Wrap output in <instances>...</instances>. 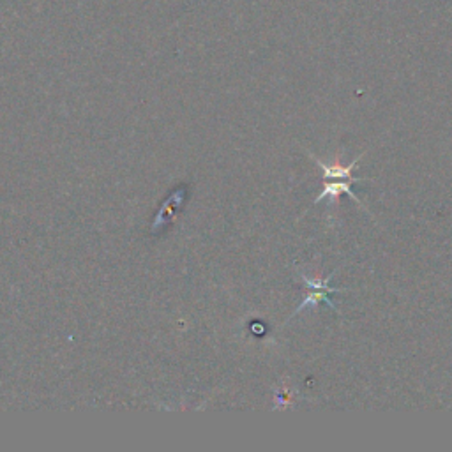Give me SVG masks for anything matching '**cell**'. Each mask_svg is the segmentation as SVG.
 <instances>
[{
  "mask_svg": "<svg viewBox=\"0 0 452 452\" xmlns=\"http://www.w3.org/2000/svg\"><path fill=\"white\" fill-rule=\"evenodd\" d=\"M315 161L318 163V166L324 172V179H343V181H350V182H361V181H368V177H354V168L359 161H361L362 156H359L355 161H352L348 166H341L339 163L336 165H325L324 161L317 159L315 156H311Z\"/></svg>",
  "mask_w": 452,
  "mask_h": 452,
  "instance_id": "1",
  "label": "cell"
},
{
  "mask_svg": "<svg viewBox=\"0 0 452 452\" xmlns=\"http://www.w3.org/2000/svg\"><path fill=\"white\" fill-rule=\"evenodd\" d=\"M341 193H347V195L350 196L352 200H355V202H357L359 205H362L361 198H359V196L355 195L354 188H352L350 182H347V181L332 182V184H327V186H325L324 191H322L320 195H318L317 200H315V204H318V202L325 200V198H331V200H336V198H338V196L341 195ZM362 207H364V205H362Z\"/></svg>",
  "mask_w": 452,
  "mask_h": 452,
  "instance_id": "2",
  "label": "cell"
},
{
  "mask_svg": "<svg viewBox=\"0 0 452 452\" xmlns=\"http://www.w3.org/2000/svg\"><path fill=\"white\" fill-rule=\"evenodd\" d=\"M311 290H313V292H311V294H309L308 297H306V301L302 302L301 306H299L297 311H295V315L301 313V311L306 308V306L317 304V302H325V304H327L329 308H332V311H338V309H336V306L331 302V299H329V294H339V292H347L345 288H331V290H324V288H311Z\"/></svg>",
  "mask_w": 452,
  "mask_h": 452,
  "instance_id": "3",
  "label": "cell"
}]
</instances>
